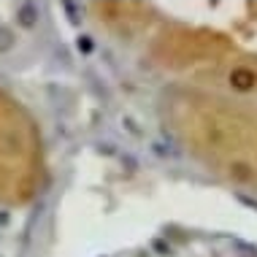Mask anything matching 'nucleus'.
<instances>
[{"label": "nucleus", "mask_w": 257, "mask_h": 257, "mask_svg": "<svg viewBox=\"0 0 257 257\" xmlns=\"http://www.w3.org/2000/svg\"><path fill=\"white\" fill-rule=\"evenodd\" d=\"M14 44H17V38H14V30L6 25H0V54L3 52H11Z\"/></svg>", "instance_id": "nucleus-3"}, {"label": "nucleus", "mask_w": 257, "mask_h": 257, "mask_svg": "<svg viewBox=\"0 0 257 257\" xmlns=\"http://www.w3.org/2000/svg\"><path fill=\"white\" fill-rule=\"evenodd\" d=\"M235 173H238L241 179H246L249 176V171H246V165H235Z\"/></svg>", "instance_id": "nucleus-9"}, {"label": "nucleus", "mask_w": 257, "mask_h": 257, "mask_svg": "<svg viewBox=\"0 0 257 257\" xmlns=\"http://www.w3.org/2000/svg\"><path fill=\"white\" fill-rule=\"evenodd\" d=\"M76 49H79V54H92V52H95V41H92V36H87V33L76 36Z\"/></svg>", "instance_id": "nucleus-4"}, {"label": "nucleus", "mask_w": 257, "mask_h": 257, "mask_svg": "<svg viewBox=\"0 0 257 257\" xmlns=\"http://www.w3.org/2000/svg\"><path fill=\"white\" fill-rule=\"evenodd\" d=\"M122 165H127L130 171H136V160L130 157V155H122Z\"/></svg>", "instance_id": "nucleus-8"}, {"label": "nucleus", "mask_w": 257, "mask_h": 257, "mask_svg": "<svg viewBox=\"0 0 257 257\" xmlns=\"http://www.w3.org/2000/svg\"><path fill=\"white\" fill-rule=\"evenodd\" d=\"M38 14H41L38 6L30 3V0H25V3L17 6V25L25 27V30H33V27L38 25Z\"/></svg>", "instance_id": "nucleus-1"}, {"label": "nucleus", "mask_w": 257, "mask_h": 257, "mask_svg": "<svg viewBox=\"0 0 257 257\" xmlns=\"http://www.w3.org/2000/svg\"><path fill=\"white\" fill-rule=\"evenodd\" d=\"M100 152H106V155H114V147H111V144H103Z\"/></svg>", "instance_id": "nucleus-10"}, {"label": "nucleus", "mask_w": 257, "mask_h": 257, "mask_svg": "<svg viewBox=\"0 0 257 257\" xmlns=\"http://www.w3.org/2000/svg\"><path fill=\"white\" fill-rule=\"evenodd\" d=\"M155 249L160 254H171V246H165V241H155Z\"/></svg>", "instance_id": "nucleus-7"}, {"label": "nucleus", "mask_w": 257, "mask_h": 257, "mask_svg": "<svg viewBox=\"0 0 257 257\" xmlns=\"http://www.w3.org/2000/svg\"><path fill=\"white\" fill-rule=\"evenodd\" d=\"M235 198H238V200H241V203H244L246 208H252V211H257V200H254V198L244 195V192H235Z\"/></svg>", "instance_id": "nucleus-6"}, {"label": "nucleus", "mask_w": 257, "mask_h": 257, "mask_svg": "<svg viewBox=\"0 0 257 257\" xmlns=\"http://www.w3.org/2000/svg\"><path fill=\"white\" fill-rule=\"evenodd\" d=\"M254 84H257V76L249 68H235L230 73V87L238 89V92H249V89H254Z\"/></svg>", "instance_id": "nucleus-2"}, {"label": "nucleus", "mask_w": 257, "mask_h": 257, "mask_svg": "<svg viewBox=\"0 0 257 257\" xmlns=\"http://www.w3.org/2000/svg\"><path fill=\"white\" fill-rule=\"evenodd\" d=\"M62 11H65L68 14V19H71V22H79V14H81V9H79V6H76V3H71V0H62Z\"/></svg>", "instance_id": "nucleus-5"}]
</instances>
